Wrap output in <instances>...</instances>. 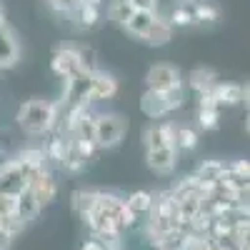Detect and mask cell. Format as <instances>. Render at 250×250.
<instances>
[{
    "label": "cell",
    "mask_w": 250,
    "mask_h": 250,
    "mask_svg": "<svg viewBox=\"0 0 250 250\" xmlns=\"http://www.w3.org/2000/svg\"><path fill=\"white\" fill-rule=\"evenodd\" d=\"M198 145V133L190 128H178L175 125V138H173V148L175 150H193Z\"/></svg>",
    "instance_id": "obj_23"
},
{
    "label": "cell",
    "mask_w": 250,
    "mask_h": 250,
    "mask_svg": "<svg viewBox=\"0 0 250 250\" xmlns=\"http://www.w3.org/2000/svg\"><path fill=\"white\" fill-rule=\"evenodd\" d=\"M218 118H220V110L198 108V123H200V128H205V130H215L218 128Z\"/></svg>",
    "instance_id": "obj_26"
},
{
    "label": "cell",
    "mask_w": 250,
    "mask_h": 250,
    "mask_svg": "<svg viewBox=\"0 0 250 250\" xmlns=\"http://www.w3.org/2000/svg\"><path fill=\"white\" fill-rule=\"evenodd\" d=\"M8 163H10V160L5 158V153H3V150H0V170H3V168H5V165H8Z\"/></svg>",
    "instance_id": "obj_32"
},
{
    "label": "cell",
    "mask_w": 250,
    "mask_h": 250,
    "mask_svg": "<svg viewBox=\"0 0 250 250\" xmlns=\"http://www.w3.org/2000/svg\"><path fill=\"white\" fill-rule=\"evenodd\" d=\"M128 130V120L118 113L95 115V148H115Z\"/></svg>",
    "instance_id": "obj_3"
},
{
    "label": "cell",
    "mask_w": 250,
    "mask_h": 250,
    "mask_svg": "<svg viewBox=\"0 0 250 250\" xmlns=\"http://www.w3.org/2000/svg\"><path fill=\"white\" fill-rule=\"evenodd\" d=\"M163 100H165V105H168V113L178 110L183 105V100H185V90H183V83H178V85L168 88L163 93Z\"/></svg>",
    "instance_id": "obj_25"
},
{
    "label": "cell",
    "mask_w": 250,
    "mask_h": 250,
    "mask_svg": "<svg viewBox=\"0 0 250 250\" xmlns=\"http://www.w3.org/2000/svg\"><path fill=\"white\" fill-rule=\"evenodd\" d=\"M0 23H5V10H3V5H0Z\"/></svg>",
    "instance_id": "obj_33"
},
{
    "label": "cell",
    "mask_w": 250,
    "mask_h": 250,
    "mask_svg": "<svg viewBox=\"0 0 250 250\" xmlns=\"http://www.w3.org/2000/svg\"><path fill=\"white\" fill-rule=\"evenodd\" d=\"M133 10H140V13H155V5L158 0H128Z\"/></svg>",
    "instance_id": "obj_29"
},
{
    "label": "cell",
    "mask_w": 250,
    "mask_h": 250,
    "mask_svg": "<svg viewBox=\"0 0 250 250\" xmlns=\"http://www.w3.org/2000/svg\"><path fill=\"white\" fill-rule=\"evenodd\" d=\"M98 193L100 190H75L73 193V210L80 215V218H85L93 208H95V200H98Z\"/></svg>",
    "instance_id": "obj_19"
},
{
    "label": "cell",
    "mask_w": 250,
    "mask_h": 250,
    "mask_svg": "<svg viewBox=\"0 0 250 250\" xmlns=\"http://www.w3.org/2000/svg\"><path fill=\"white\" fill-rule=\"evenodd\" d=\"M140 110L158 120V118H165L168 115V105H165V100H163V93H155V90H145L143 98H140Z\"/></svg>",
    "instance_id": "obj_16"
},
{
    "label": "cell",
    "mask_w": 250,
    "mask_h": 250,
    "mask_svg": "<svg viewBox=\"0 0 250 250\" xmlns=\"http://www.w3.org/2000/svg\"><path fill=\"white\" fill-rule=\"evenodd\" d=\"M153 18H155V13H140V10H133V15L128 18V23H125L123 28L128 30L130 35H135V38H143L145 33H148V28H150V23H153Z\"/></svg>",
    "instance_id": "obj_18"
},
{
    "label": "cell",
    "mask_w": 250,
    "mask_h": 250,
    "mask_svg": "<svg viewBox=\"0 0 250 250\" xmlns=\"http://www.w3.org/2000/svg\"><path fill=\"white\" fill-rule=\"evenodd\" d=\"M223 170H225V165H223V163H218V160H205V163L198 165V170H195L193 178H195L203 188H210V185L220 183Z\"/></svg>",
    "instance_id": "obj_17"
},
{
    "label": "cell",
    "mask_w": 250,
    "mask_h": 250,
    "mask_svg": "<svg viewBox=\"0 0 250 250\" xmlns=\"http://www.w3.org/2000/svg\"><path fill=\"white\" fill-rule=\"evenodd\" d=\"M58 108L60 105H55V103H50V100H28V103L20 105L15 120L20 123V128H23L28 135H43V133L55 128Z\"/></svg>",
    "instance_id": "obj_1"
},
{
    "label": "cell",
    "mask_w": 250,
    "mask_h": 250,
    "mask_svg": "<svg viewBox=\"0 0 250 250\" xmlns=\"http://www.w3.org/2000/svg\"><path fill=\"white\" fill-rule=\"evenodd\" d=\"M8 33H10V28H8L5 23H0V40H3V38H5Z\"/></svg>",
    "instance_id": "obj_31"
},
{
    "label": "cell",
    "mask_w": 250,
    "mask_h": 250,
    "mask_svg": "<svg viewBox=\"0 0 250 250\" xmlns=\"http://www.w3.org/2000/svg\"><path fill=\"white\" fill-rule=\"evenodd\" d=\"M145 83H148V90H155V93H165L168 88L178 85L180 83V73L175 65H168V62H158V65H153L148 70V78H145Z\"/></svg>",
    "instance_id": "obj_5"
},
{
    "label": "cell",
    "mask_w": 250,
    "mask_h": 250,
    "mask_svg": "<svg viewBox=\"0 0 250 250\" xmlns=\"http://www.w3.org/2000/svg\"><path fill=\"white\" fill-rule=\"evenodd\" d=\"M130 15H133V8H130L128 0H113L108 5V20H113L118 25H125Z\"/></svg>",
    "instance_id": "obj_22"
},
{
    "label": "cell",
    "mask_w": 250,
    "mask_h": 250,
    "mask_svg": "<svg viewBox=\"0 0 250 250\" xmlns=\"http://www.w3.org/2000/svg\"><path fill=\"white\" fill-rule=\"evenodd\" d=\"M20 55V45L13 38V33H8L3 40H0V68H10L15 65V60Z\"/></svg>",
    "instance_id": "obj_21"
},
{
    "label": "cell",
    "mask_w": 250,
    "mask_h": 250,
    "mask_svg": "<svg viewBox=\"0 0 250 250\" xmlns=\"http://www.w3.org/2000/svg\"><path fill=\"white\" fill-rule=\"evenodd\" d=\"M40 210H43V208H40V203H38V198L33 195V190H30V185L25 188V190L23 193H18L15 195V215L20 218V220H23L25 225L40 213Z\"/></svg>",
    "instance_id": "obj_14"
},
{
    "label": "cell",
    "mask_w": 250,
    "mask_h": 250,
    "mask_svg": "<svg viewBox=\"0 0 250 250\" xmlns=\"http://www.w3.org/2000/svg\"><path fill=\"white\" fill-rule=\"evenodd\" d=\"M118 93V80L115 75L105 73V70H95L90 73V100H108Z\"/></svg>",
    "instance_id": "obj_8"
},
{
    "label": "cell",
    "mask_w": 250,
    "mask_h": 250,
    "mask_svg": "<svg viewBox=\"0 0 250 250\" xmlns=\"http://www.w3.org/2000/svg\"><path fill=\"white\" fill-rule=\"evenodd\" d=\"M220 20V5L213 0H180L173 8V15L168 23L178 28H195V25H208Z\"/></svg>",
    "instance_id": "obj_2"
},
{
    "label": "cell",
    "mask_w": 250,
    "mask_h": 250,
    "mask_svg": "<svg viewBox=\"0 0 250 250\" xmlns=\"http://www.w3.org/2000/svg\"><path fill=\"white\" fill-rule=\"evenodd\" d=\"M0 228H3V230H5L8 235H13V238H15L18 233H23V230H25V223L13 213V215H8V218L0 220Z\"/></svg>",
    "instance_id": "obj_27"
},
{
    "label": "cell",
    "mask_w": 250,
    "mask_h": 250,
    "mask_svg": "<svg viewBox=\"0 0 250 250\" xmlns=\"http://www.w3.org/2000/svg\"><path fill=\"white\" fill-rule=\"evenodd\" d=\"M28 188V183H25V178L20 175V170L15 168V163L10 160L3 170H0V193L3 195H18V193H23Z\"/></svg>",
    "instance_id": "obj_9"
},
{
    "label": "cell",
    "mask_w": 250,
    "mask_h": 250,
    "mask_svg": "<svg viewBox=\"0 0 250 250\" xmlns=\"http://www.w3.org/2000/svg\"><path fill=\"white\" fill-rule=\"evenodd\" d=\"M30 190H33V195L38 198L40 208H45L48 203H53V198H55V193H58V183H55V178H53V173H50L48 165L33 178Z\"/></svg>",
    "instance_id": "obj_7"
},
{
    "label": "cell",
    "mask_w": 250,
    "mask_h": 250,
    "mask_svg": "<svg viewBox=\"0 0 250 250\" xmlns=\"http://www.w3.org/2000/svg\"><path fill=\"white\" fill-rule=\"evenodd\" d=\"M65 150H68V135H55V138L50 140V145H48V150H45V158L62 163V158H65Z\"/></svg>",
    "instance_id": "obj_24"
},
{
    "label": "cell",
    "mask_w": 250,
    "mask_h": 250,
    "mask_svg": "<svg viewBox=\"0 0 250 250\" xmlns=\"http://www.w3.org/2000/svg\"><path fill=\"white\" fill-rule=\"evenodd\" d=\"M13 213H15V198L0 193V220L8 218V215H13Z\"/></svg>",
    "instance_id": "obj_28"
},
{
    "label": "cell",
    "mask_w": 250,
    "mask_h": 250,
    "mask_svg": "<svg viewBox=\"0 0 250 250\" xmlns=\"http://www.w3.org/2000/svg\"><path fill=\"white\" fill-rule=\"evenodd\" d=\"M175 148H155L148 150V168L158 175H168L175 170Z\"/></svg>",
    "instance_id": "obj_10"
},
{
    "label": "cell",
    "mask_w": 250,
    "mask_h": 250,
    "mask_svg": "<svg viewBox=\"0 0 250 250\" xmlns=\"http://www.w3.org/2000/svg\"><path fill=\"white\" fill-rule=\"evenodd\" d=\"M170 38H173V25H170L165 18H158V15L153 18L148 33L143 35V40H145L148 45H153V48H160V45H165V43H170Z\"/></svg>",
    "instance_id": "obj_15"
},
{
    "label": "cell",
    "mask_w": 250,
    "mask_h": 250,
    "mask_svg": "<svg viewBox=\"0 0 250 250\" xmlns=\"http://www.w3.org/2000/svg\"><path fill=\"white\" fill-rule=\"evenodd\" d=\"M188 83H190V88L198 93V95H208V93H213L215 85H218V73L213 68H195L190 75H188Z\"/></svg>",
    "instance_id": "obj_13"
},
{
    "label": "cell",
    "mask_w": 250,
    "mask_h": 250,
    "mask_svg": "<svg viewBox=\"0 0 250 250\" xmlns=\"http://www.w3.org/2000/svg\"><path fill=\"white\" fill-rule=\"evenodd\" d=\"M215 103L223 105H238V103H248V88L243 85H233V83H218L213 90Z\"/></svg>",
    "instance_id": "obj_12"
},
{
    "label": "cell",
    "mask_w": 250,
    "mask_h": 250,
    "mask_svg": "<svg viewBox=\"0 0 250 250\" xmlns=\"http://www.w3.org/2000/svg\"><path fill=\"white\" fill-rule=\"evenodd\" d=\"M10 245H13V235H8L3 228H0V250H10Z\"/></svg>",
    "instance_id": "obj_30"
},
{
    "label": "cell",
    "mask_w": 250,
    "mask_h": 250,
    "mask_svg": "<svg viewBox=\"0 0 250 250\" xmlns=\"http://www.w3.org/2000/svg\"><path fill=\"white\" fill-rule=\"evenodd\" d=\"M70 15L78 20L80 28H85V30L95 28L100 23V0H80Z\"/></svg>",
    "instance_id": "obj_11"
},
{
    "label": "cell",
    "mask_w": 250,
    "mask_h": 250,
    "mask_svg": "<svg viewBox=\"0 0 250 250\" xmlns=\"http://www.w3.org/2000/svg\"><path fill=\"white\" fill-rule=\"evenodd\" d=\"M78 3H80V0H78Z\"/></svg>",
    "instance_id": "obj_34"
},
{
    "label": "cell",
    "mask_w": 250,
    "mask_h": 250,
    "mask_svg": "<svg viewBox=\"0 0 250 250\" xmlns=\"http://www.w3.org/2000/svg\"><path fill=\"white\" fill-rule=\"evenodd\" d=\"M125 205H128V210H130L135 218H143V215L150 213V208H153V195L145 193V190H138V193H133L128 200H125Z\"/></svg>",
    "instance_id": "obj_20"
},
{
    "label": "cell",
    "mask_w": 250,
    "mask_h": 250,
    "mask_svg": "<svg viewBox=\"0 0 250 250\" xmlns=\"http://www.w3.org/2000/svg\"><path fill=\"white\" fill-rule=\"evenodd\" d=\"M53 70L60 75V78H65V80H73V78H80V75H88L85 70H83L80 65V55H78V48L73 45H60L53 55Z\"/></svg>",
    "instance_id": "obj_4"
},
{
    "label": "cell",
    "mask_w": 250,
    "mask_h": 250,
    "mask_svg": "<svg viewBox=\"0 0 250 250\" xmlns=\"http://www.w3.org/2000/svg\"><path fill=\"white\" fill-rule=\"evenodd\" d=\"M173 138H175V125L173 123H155L148 130H143L145 148L155 150V148H173Z\"/></svg>",
    "instance_id": "obj_6"
}]
</instances>
